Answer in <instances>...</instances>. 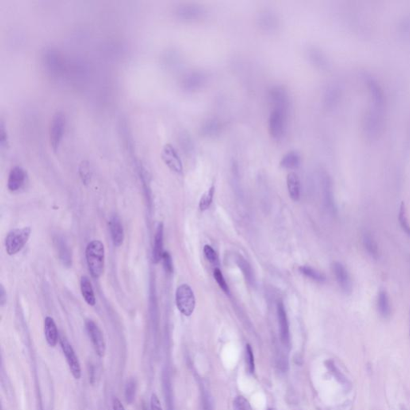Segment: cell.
Wrapping results in <instances>:
<instances>
[{
    "mask_svg": "<svg viewBox=\"0 0 410 410\" xmlns=\"http://www.w3.org/2000/svg\"><path fill=\"white\" fill-rule=\"evenodd\" d=\"M214 193L215 186L214 185H212L210 189H208V191H206V192L203 194V196H201V198H200V204H199L200 210H207V209L210 207L211 204H212V199H213V196H214Z\"/></svg>",
    "mask_w": 410,
    "mask_h": 410,
    "instance_id": "obj_30",
    "label": "cell"
},
{
    "mask_svg": "<svg viewBox=\"0 0 410 410\" xmlns=\"http://www.w3.org/2000/svg\"><path fill=\"white\" fill-rule=\"evenodd\" d=\"M221 122L216 118H212V119H208L201 124L200 133L204 137L214 138L219 136V134L221 132Z\"/></svg>",
    "mask_w": 410,
    "mask_h": 410,
    "instance_id": "obj_16",
    "label": "cell"
},
{
    "mask_svg": "<svg viewBox=\"0 0 410 410\" xmlns=\"http://www.w3.org/2000/svg\"><path fill=\"white\" fill-rule=\"evenodd\" d=\"M179 143L183 151L186 153H192L195 149L194 143L191 137L190 134L186 132H183L179 136Z\"/></svg>",
    "mask_w": 410,
    "mask_h": 410,
    "instance_id": "obj_29",
    "label": "cell"
},
{
    "mask_svg": "<svg viewBox=\"0 0 410 410\" xmlns=\"http://www.w3.org/2000/svg\"><path fill=\"white\" fill-rule=\"evenodd\" d=\"M162 261H163V268H165V271L169 273H172L173 272V260H172L171 255L168 252H165L162 257Z\"/></svg>",
    "mask_w": 410,
    "mask_h": 410,
    "instance_id": "obj_36",
    "label": "cell"
},
{
    "mask_svg": "<svg viewBox=\"0 0 410 410\" xmlns=\"http://www.w3.org/2000/svg\"><path fill=\"white\" fill-rule=\"evenodd\" d=\"M307 53H308V59H310L311 62L314 65H316L317 67H321V66H324V64H325L323 55H321V53H320V51H318L317 49L311 48V49L308 50Z\"/></svg>",
    "mask_w": 410,
    "mask_h": 410,
    "instance_id": "obj_33",
    "label": "cell"
},
{
    "mask_svg": "<svg viewBox=\"0 0 410 410\" xmlns=\"http://www.w3.org/2000/svg\"><path fill=\"white\" fill-rule=\"evenodd\" d=\"M150 407L151 410H163L161 405L160 400L155 393H152L150 400Z\"/></svg>",
    "mask_w": 410,
    "mask_h": 410,
    "instance_id": "obj_41",
    "label": "cell"
},
{
    "mask_svg": "<svg viewBox=\"0 0 410 410\" xmlns=\"http://www.w3.org/2000/svg\"><path fill=\"white\" fill-rule=\"evenodd\" d=\"M409 311H410V309H409ZM409 331H410V330H409Z\"/></svg>",
    "mask_w": 410,
    "mask_h": 410,
    "instance_id": "obj_45",
    "label": "cell"
},
{
    "mask_svg": "<svg viewBox=\"0 0 410 410\" xmlns=\"http://www.w3.org/2000/svg\"><path fill=\"white\" fill-rule=\"evenodd\" d=\"M364 248L372 258L377 260L379 257V248L373 235L369 232H365L362 238Z\"/></svg>",
    "mask_w": 410,
    "mask_h": 410,
    "instance_id": "obj_25",
    "label": "cell"
},
{
    "mask_svg": "<svg viewBox=\"0 0 410 410\" xmlns=\"http://www.w3.org/2000/svg\"><path fill=\"white\" fill-rule=\"evenodd\" d=\"M67 124L66 116L63 112H56L52 116L49 127L50 145L54 151L59 150Z\"/></svg>",
    "mask_w": 410,
    "mask_h": 410,
    "instance_id": "obj_3",
    "label": "cell"
},
{
    "mask_svg": "<svg viewBox=\"0 0 410 410\" xmlns=\"http://www.w3.org/2000/svg\"><path fill=\"white\" fill-rule=\"evenodd\" d=\"M0 146L3 148L8 146V132H7L6 127H5L4 121H1V124H0Z\"/></svg>",
    "mask_w": 410,
    "mask_h": 410,
    "instance_id": "obj_38",
    "label": "cell"
},
{
    "mask_svg": "<svg viewBox=\"0 0 410 410\" xmlns=\"http://www.w3.org/2000/svg\"><path fill=\"white\" fill-rule=\"evenodd\" d=\"M377 308L379 313L383 318H388L390 316V302L389 296L385 290L380 291L377 296Z\"/></svg>",
    "mask_w": 410,
    "mask_h": 410,
    "instance_id": "obj_24",
    "label": "cell"
},
{
    "mask_svg": "<svg viewBox=\"0 0 410 410\" xmlns=\"http://www.w3.org/2000/svg\"><path fill=\"white\" fill-rule=\"evenodd\" d=\"M333 272L335 276L336 280L338 281L340 288L346 294H350L352 293L351 277L346 268L340 262H334L333 264Z\"/></svg>",
    "mask_w": 410,
    "mask_h": 410,
    "instance_id": "obj_12",
    "label": "cell"
},
{
    "mask_svg": "<svg viewBox=\"0 0 410 410\" xmlns=\"http://www.w3.org/2000/svg\"><path fill=\"white\" fill-rule=\"evenodd\" d=\"M269 410H272V409H269Z\"/></svg>",
    "mask_w": 410,
    "mask_h": 410,
    "instance_id": "obj_44",
    "label": "cell"
},
{
    "mask_svg": "<svg viewBox=\"0 0 410 410\" xmlns=\"http://www.w3.org/2000/svg\"><path fill=\"white\" fill-rule=\"evenodd\" d=\"M163 252V224L159 223L157 227L155 232V239H154L153 251H152V259L155 264L159 263L162 260Z\"/></svg>",
    "mask_w": 410,
    "mask_h": 410,
    "instance_id": "obj_19",
    "label": "cell"
},
{
    "mask_svg": "<svg viewBox=\"0 0 410 410\" xmlns=\"http://www.w3.org/2000/svg\"><path fill=\"white\" fill-rule=\"evenodd\" d=\"M237 264L239 269L243 272V276L245 277L246 281L251 285H255V277H254V272L252 270L251 266L245 260L239 257L237 258Z\"/></svg>",
    "mask_w": 410,
    "mask_h": 410,
    "instance_id": "obj_28",
    "label": "cell"
},
{
    "mask_svg": "<svg viewBox=\"0 0 410 410\" xmlns=\"http://www.w3.org/2000/svg\"><path fill=\"white\" fill-rule=\"evenodd\" d=\"M233 409L252 410V407L247 399L244 398L243 396H239L234 400Z\"/></svg>",
    "mask_w": 410,
    "mask_h": 410,
    "instance_id": "obj_35",
    "label": "cell"
},
{
    "mask_svg": "<svg viewBox=\"0 0 410 410\" xmlns=\"http://www.w3.org/2000/svg\"><path fill=\"white\" fill-rule=\"evenodd\" d=\"M6 295H5V290L3 285H1V289H0V300H1V304L4 305L6 302Z\"/></svg>",
    "mask_w": 410,
    "mask_h": 410,
    "instance_id": "obj_43",
    "label": "cell"
},
{
    "mask_svg": "<svg viewBox=\"0 0 410 410\" xmlns=\"http://www.w3.org/2000/svg\"><path fill=\"white\" fill-rule=\"evenodd\" d=\"M86 328L93 343V348L98 357H104L106 353V342L104 340V334L93 320L86 321Z\"/></svg>",
    "mask_w": 410,
    "mask_h": 410,
    "instance_id": "obj_8",
    "label": "cell"
},
{
    "mask_svg": "<svg viewBox=\"0 0 410 410\" xmlns=\"http://www.w3.org/2000/svg\"><path fill=\"white\" fill-rule=\"evenodd\" d=\"M398 220L401 229L405 232V234L408 235V237H410V224L409 223H408V218H407L406 216V212H405V207H404V202H401V204H400Z\"/></svg>",
    "mask_w": 410,
    "mask_h": 410,
    "instance_id": "obj_31",
    "label": "cell"
},
{
    "mask_svg": "<svg viewBox=\"0 0 410 410\" xmlns=\"http://www.w3.org/2000/svg\"><path fill=\"white\" fill-rule=\"evenodd\" d=\"M55 242H56V247L59 252V259L64 266L70 267L71 265V255L68 248L62 239L58 238L57 239H55Z\"/></svg>",
    "mask_w": 410,
    "mask_h": 410,
    "instance_id": "obj_26",
    "label": "cell"
},
{
    "mask_svg": "<svg viewBox=\"0 0 410 410\" xmlns=\"http://www.w3.org/2000/svg\"><path fill=\"white\" fill-rule=\"evenodd\" d=\"M245 363L247 371L250 374H253L255 372V361L254 351L250 345H247L245 348Z\"/></svg>",
    "mask_w": 410,
    "mask_h": 410,
    "instance_id": "obj_32",
    "label": "cell"
},
{
    "mask_svg": "<svg viewBox=\"0 0 410 410\" xmlns=\"http://www.w3.org/2000/svg\"><path fill=\"white\" fill-rule=\"evenodd\" d=\"M322 187H323V194H324V203L326 207L333 214L337 212L335 202H334V194H333L332 184L329 176H322Z\"/></svg>",
    "mask_w": 410,
    "mask_h": 410,
    "instance_id": "obj_18",
    "label": "cell"
},
{
    "mask_svg": "<svg viewBox=\"0 0 410 410\" xmlns=\"http://www.w3.org/2000/svg\"><path fill=\"white\" fill-rule=\"evenodd\" d=\"M105 250L100 240H93L86 249L87 264L89 271L94 278H99L104 273Z\"/></svg>",
    "mask_w": 410,
    "mask_h": 410,
    "instance_id": "obj_1",
    "label": "cell"
},
{
    "mask_svg": "<svg viewBox=\"0 0 410 410\" xmlns=\"http://www.w3.org/2000/svg\"><path fill=\"white\" fill-rule=\"evenodd\" d=\"M269 101L273 104V108L281 109L288 112L290 104L289 93L285 88L281 86H273L269 92Z\"/></svg>",
    "mask_w": 410,
    "mask_h": 410,
    "instance_id": "obj_11",
    "label": "cell"
},
{
    "mask_svg": "<svg viewBox=\"0 0 410 410\" xmlns=\"http://www.w3.org/2000/svg\"><path fill=\"white\" fill-rule=\"evenodd\" d=\"M109 228L112 235V242L116 247H120L124 239V232L123 225L119 216L114 215L109 220Z\"/></svg>",
    "mask_w": 410,
    "mask_h": 410,
    "instance_id": "obj_17",
    "label": "cell"
},
{
    "mask_svg": "<svg viewBox=\"0 0 410 410\" xmlns=\"http://www.w3.org/2000/svg\"><path fill=\"white\" fill-rule=\"evenodd\" d=\"M176 303L179 311L185 316H190L194 312L196 298L193 289L189 285L184 284L177 288L176 292Z\"/></svg>",
    "mask_w": 410,
    "mask_h": 410,
    "instance_id": "obj_4",
    "label": "cell"
},
{
    "mask_svg": "<svg viewBox=\"0 0 410 410\" xmlns=\"http://www.w3.org/2000/svg\"><path fill=\"white\" fill-rule=\"evenodd\" d=\"M299 271L300 272L301 274L304 275L308 278L311 279L312 281H316V282L322 283L324 282L326 280L325 276L320 272L317 271L313 268L309 267L307 265H303L299 268Z\"/></svg>",
    "mask_w": 410,
    "mask_h": 410,
    "instance_id": "obj_27",
    "label": "cell"
},
{
    "mask_svg": "<svg viewBox=\"0 0 410 410\" xmlns=\"http://www.w3.org/2000/svg\"><path fill=\"white\" fill-rule=\"evenodd\" d=\"M91 169L90 165L89 162L85 161L81 163L80 168H79V172H80V175L82 177L83 181H86L87 180L90 179L91 176Z\"/></svg>",
    "mask_w": 410,
    "mask_h": 410,
    "instance_id": "obj_40",
    "label": "cell"
},
{
    "mask_svg": "<svg viewBox=\"0 0 410 410\" xmlns=\"http://www.w3.org/2000/svg\"><path fill=\"white\" fill-rule=\"evenodd\" d=\"M44 334L49 346L55 347L58 342V330L55 320L51 316H47L44 320Z\"/></svg>",
    "mask_w": 410,
    "mask_h": 410,
    "instance_id": "obj_20",
    "label": "cell"
},
{
    "mask_svg": "<svg viewBox=\"0 0 410 410\" xmlns=\"http://www.w3.org/2000/svg\"><path fill=\"white\" fill-rule=\"evenodd\" d=\"M112 409L125 410V408H124V404H122L121 401L119 399L115 397L113 399V402H112Z\"/></svg>",
    "mask_w": 410,
    "mask_h": 410,
    "instance_id": "obj_42",
    "label": "cell"
},
{
    "mask_svg": "<svg viewBox=\"0 0 410 410\" xmlns=\"http://www.w3.org/2000/svg\"><path fill=\"white\" fill-rule=\"evenodd\" d=\"M136 392V384L134 381H130L126 388V398L128 402H132Z\"/></svg>",
    "mask_w": 410,
    "mask_h": 410,
    "instance_id": "obj_39",
    "label": "cell"
},
{
    "mask_svg": "<svg viewBox=\"0 0 410 410\" xmlns=\"http://www.w3.org/2000/svg\"><path fill=\"white\" fill-rule=\"evenodd\" d=\"M257 21V25L264 32H273L278 28V17L272 11L265 10L260 12Z\"/></svg>",
    "mask_w": 410,
    "mask_h": 410,
    "instance_id": "obj_13",
    "label": "cell"
},
{
    "mask_svg": "<svg viewBox=\"0 0 410 410\" xmlns=\"http://www.w3.org/2000/svg\"><path fill=\"white\" fill-rule=\"evenodd\" d=\"M213 276H214L215 280L217 282L218 285L220 286V289L224 291L226 294H228L229 293V288H228V284L226 283L225 279L222 274L220 269H215Z\"/></svg>",
    "mask_w": 410,
    "mask_h": 410,
    "instance_id": "obj_34",
    "label": "cell"
},
{
    "mask_svg": "<svg viewBox=\"0 0 410 410\" xmlns=\"http://www.w3.org/2000/svg\"><path fill=\"white\" fill-rule=\"evenodd\" d=\"M287 112L273 108L269 120V133L275 140H281L286 131Z\"/></svg>",
    "mask_w": 410,
    "mask_h": 410,
    "instance_id": "obj_5",
    "label": "cell"
},
{
    "mask_svg": "<svg viewBox=\"0 0 410 410\" xmlns=\"http://www.w3.org/2000/svg\"><path fill=\"white\" fill-rule=\"evenodd\" d=\"M80 289L83 297L85 299V301L91 306H94L96 302H97L94 290H93V285H92L90 280L86 276H84L81 278Z\"/></svg>",
    "mask_w": 410,
    "mask_h": 410,
    "instance_id": "obj_21",
    "label": "cell"
},
{
    "mask_svg": "<svg viewBox=\"0 0 410 410\" xmlns=\"http://www.w3.org/2000/svg\"><path fill=\"white\" fill-rule=\"evenodd\" d=\"M287 186L289 196L294 201L300 200V182L298 176L296 173H289L287 177Z\"/></svg>",
    "mask_w": 410,
    "mask_h": 410,
    "instance_id": "obj_22",
    "label": "cell"
},
{
    "mask_svg": "<svg viewBox=\"0 0 410 410\" xmlns=\"http://www.w3.org/2000/svg\"><path fill=\"white\" fill-rule=\"evenodd\" d=\"M175 15L183 21H196L204 19L207 15L205 8L198 4H185L177 7Z\"/></svg>",
    "mask_w": 410,
    "mask_h": 410,
    "instance_id": "obj_7",
    "label": "cell"
},
{
    "mask_svg": "<svg viewBox=\"0 0 410 410\" xmlns=\"http://www.w3.org/2000/svg\"><path fill=\"white\" fill-rule=\"evenodd\" d=\"M301 157L296 151H290L282 157L280 166L283 169H294L300 166Z\"/></svg>",
    "mask_w": 410,
    "mask_h": 410,
    "instance_id": "obj_23",
    "label": "cell"
},
{
    "mask_svg": "<svg viewBox=\"0 0 410 410\" xmlns=\"http://www.w3.org/2000/svg\"><path fill=\"white\" fill-rule=\"evenodd\" d=\"M277 316H278L279 331L281 342L285 346H289L290 342L289 325L286 310L282 302H279L277 305Z\"/></svg>",
    "mask_w": 410,
    "mask_h": 410,
    "instance_id": "obj_14",
    "label": "cell"
},
{
    "mask_svg": "<svg viewBox=\"0 0 410 410\" xmlns=\"http://www.w3.org/2000/svg\"><path fill=\"white\" fill-rule=\"evenodd\" d=\"M26 177H27V174L23 168L19 167V166L13 168L8 176V189L11 192H16V191L20 190L25 184Z\"/></svg>",
    "mask_w": 410,
    "mask_h": 410,
    "instance_id": "obj_15",
    "label": "cell"
},
{
    "mask_svg": "<svg viewBox=\"0 0 410 410\" xmlns=\"http://www.w3.org/2000/svg\"><path fill=\"white\" fill-rule=\"evenodd\" d=\"M208 74L206 71H193L188 73L181 81V88L188 93H195L203 89L208 81Z\"/></svg>",
    "mask_w": 410,
    "mask_h": 410,
    "instance_id": "obj_6",
    "label": "cell"
},
{
    "mask_svg": "<svg viewBox=\"0 0 410 410\" xmlns=\"http://www.w3.org/2000/svg\"><path fill=\"white\" fill-rule=\"evenodd\" d=\"M60 346L73 377L78 380L80 378L82 372H81L80 364H79L75 351L73 350L72 346H71V344L69 343L68 341L63 337L60 338Z\"/></svg>",
    "mask_w": 410,
    "mask_h": 410,
    "instance_id": "obj_10",
    "label": "cell"
},
{
    "mask_svg": "<svg viewBox=\"0 0 410 410\" xmlns=\"http://www.w3.org/2000/svg\"><path fill=\"white\" fill-rule=\"evenodd\" d=\"M161 158L169 169L177 174H182L183 163L175 147L171 143H166L161 151Z\"/></svg>",
    "mask_w": 410,
    "mask_h": 410,
    "instance_id": "obj_9",
    "label": "cell"
},
{
    "mask_svg": "<svg viewBox=\"0 0 410 410\" xmlns=\"http://www.w3.org/2000/svg\"><path fill=\"white\" fill-rule=\"evenodd\" d=\"M204 254L205 257H206L207 259H208V261L211 262V263L215 264L217 262V255H216V253L210 245L207 244V245L204 246Z\"/></svg>",
    "mask_w": 410,
    "mask_h": 410,
    "instance_id": "obj_37",
    "label": "cell"
},
{
    "mask_svg": "<svg viewBox=\"0 0 410 410\" xmlns=\"http://www.w3.org/2000/svg\"><path fill=\"white\" fill-rule=\"evenodd\" d=\"M32 229L29 227L16 228L11 231L5 239V247L8 255H16L21 251L28 243Z\"/></svg>",
    "mask_w": 410,
    "mask_h": 410,
    "instance_id": "obj_2",
    "label": "cell"
}]
</instances>
